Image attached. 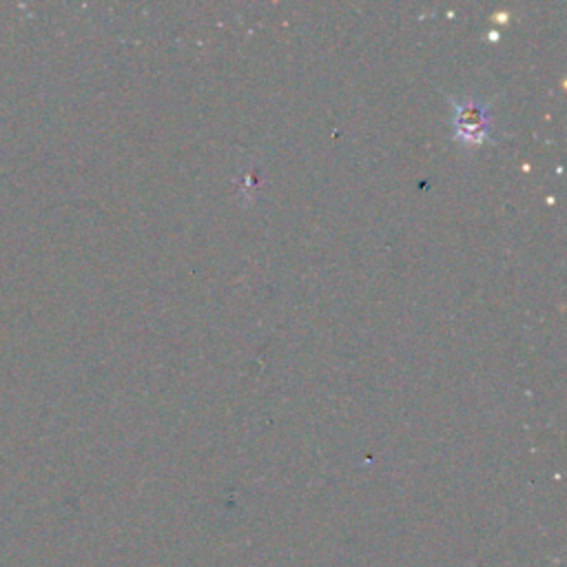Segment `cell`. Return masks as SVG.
I'll list each match as a JSON object with an SVG mask.
<instances>
[{
  "instance_id": "cell-1",
  "label": "cell",
  "mask_w": 567,
  "mask_h": 567,
  "mask_svg": "<svg viewBox=\"0 0 567 567\" xmlns=\"http://www.w3.org/2000/svg\"><path fill=\"white\" fill-rule=\"evenodd\" d=\"M454 128H456V137L463 140L465 144H478L489 128L485 106H481L478 102H465L456 106Z\"/></svg>"
}]
</instances>
